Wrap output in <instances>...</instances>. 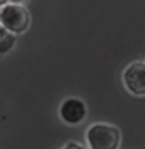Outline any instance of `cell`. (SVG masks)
I'll list each match as a JSON object with an SVG mask.
<instances>
[{
  "label": "cell",
  "mask_w": 145,
  "mask_h": 149,
  "mask_svg": "<svg viewBox=\"0 0 145 149\" xmlns=\"http://www.w3.org/2000/svg\"><path fill=\"white\" fill-rule=\"evenodd\" d=\"M84 137L89 149H120L122 134L112 124L94 123L87 127Z\"/></svg>",
  "instance_id": "6da1fadb"
},
{
  "label": "cell",
  "mask_w": 145,
  "mask_h": 149,
  "mask_svg": "<svg viewBox=\"0 0 145 149\" xmlns=\"http://www.w3.org/2000/svg\"><path fill=\"white\" fill-rule=\"evenodd\" d=\"M30 11L20 2H6L0 9V26L14 36L25 33L30 28Z\"/></svg>",
  "instance_id": "7a4b0ae2"
},
{
  "label": "cell",
  "mask_w": 145,
  "mask_h": 149,
  "mask_svg": "<svg viewBox=\"0 0 145 149\" xmlns=\"http://www.w3.org/2000/svg\"><path fill=\"white\" fill-rule=\"evenodd\" d=\"M122 81L126 92L133 96H145V62L134 61L123 68Z\"/></svg>",
  "instance_id": "3957f363"
},
{
  "label": "cell",
  "mask_w": 145,
  "mask_h": 149,
  "mask_svg": "<svg viewBox=\"0 0 145 149\" xmlns=\"http://www.w3.org/2000/svg\"><path fill=\"white\" fill-rule=\"evenodd\" d=\"M87 116V106L80 98L70 96L61 102L59 106V118L69 126L81 124Z\"/></svg>",
  "instance_id": "277c9868"
},
{
  "label": "cell",
  "mask_w": 145,
  "mask_h": 149,
  "mask_svg": "<svg viewBox=\"0 0 145 149\" xmlns=\"http://www.w3.org/2000/svg\"><path fill=\"white\" fill-rule=\"evenodd\" d=\"M17 42V36L11 34L3 26H0V56L9 53Z\"/></svg>",
  "instance_id": "5b68a950"
},
{
  "label": "cell",
  "mask_w": 145,
  "mask_h": 149,
  "mask_svg": "<svg viewBox=\"0 0 145 149\" xmlns=\"http://www.w3.org/2000/svg\"><path fill=\"white\" fill-rule=\"evenodd\" d=\"M59 149H86L81 143H77V141H67L65 144H63Z\"/></svg>",
  "instance_id": "8992f818"
},
{
  "label": "cell",
  "mask_w": 145,
  "mask_h": 149,
  "mask_svg": "<svg viewBox=\"0 0 145 149\" xmlns=\"http://www.w3.org/2000/svg\"><path fill=\"white\" fill-rule=\"evenodd\" d=\"M5 3H6V2H5V0H2V2H0V9L3 8V5H5Z\"/></svg>",
  "instance_id": "52a82bcc"
}]
</instances>
